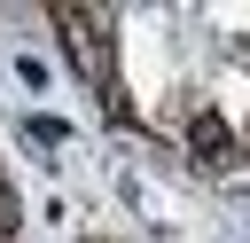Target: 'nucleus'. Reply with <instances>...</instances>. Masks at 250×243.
Instances as JSON below:
<instances>
[{"label": "nucleus", "mask_w": 250, "mask_h": 243, "mask_svg": "<svg viewBox=\"0 0 250 243\" xmlns=\"http://www.w3.org/2000/svg\"><path fill=\"white\" fill-rule=\"evenodd\" d=\"M16 227H23V204H16V188L0 180V243H16Z\"/></svg>", "instance_id": "nucleus-2"}, {"label": "nucleus", "mask_w": 250, "mask_h": 243, "mask_svg": "<svg viewBox=\"0 0 250 243\" xmlns=\"http://www.w3.org/2000/svg\"><path fill=\"white\" fill-rule=\"evenodd\" d=\"M180 149H188L203 172H227V165H234V125H227L219 110H188V125H180Z\"/></svg>", "instance_id": "nucleus-1"}]
</instances>
